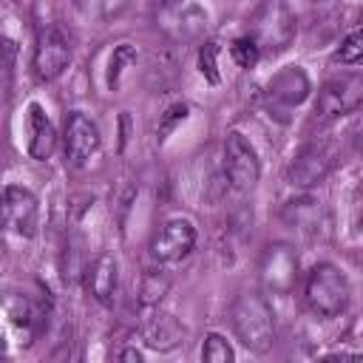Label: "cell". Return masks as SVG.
I'll list each match as a JSON object with an SVG mask.
<instances>
[{"label":"cell","instance_id":"cell-1","mask_svg":"<svg viewBox=\"0 0 363 363\" xmlns=\"http://www.w3.org/2000/svg\"><path fill=\"white\" fill-rule=\"evenodd\" d=\"M230 320H233V332L241 340L244 349L264 354L272 349L275 343V312L267 301L264 292L258 289H247L233 301L230 309Z\"/></svg>","mask_w":363,"mask_h":363},{"label":"cell","instance_id":"cell-2","mask_svg":"<svg viewBox=\"0 0 363 363\" xmlns=\"http://www.w3.org/2000/svg\"><path fill=\"white\" fill-rule=\"evenodd\" d=\"M295 31L298 20L286 0H261L250 14L247 37L258 45L261 54H281L292 45Z\"/></svg>","mask_w":363,"mask_h":363},{"label":"cell","instance_id":"cell-3","mask_svg":"<svg viewBox=\"0 0 363 363\" xmlns=\"http://www.w3.org/2000/svg\"><path fill=\"white\" fill-rule=\"evenodd\" d=\"M303 298H306V306L312 309V315L337 318L349 306V298H352V286H349L346 272L329 261L315 264L306 275Z\"/></svg>","mask_w":363,"mask_h":363},{"label":"cell","instance_id":"cell-4","mask_svg":"<svg viewBox=\"0 0 363 363\" xmlns=\"http://www.w3.org/2000/svg\"><path fill=\"white\" fill-rule=\"evenodd\" d=\"M43 318L40 309L31 298L20 295V292H9L0 298V349H6L9 343L17 346H31L40 335Z\"/></svg>","mask_w":363,"mask_h":363},{"label":"cell","instance_id":"cell-5","mask_svg":"<svg viewBox=\"0 0 363 363\" xmlns=\"http://www.w3.org/2000/svg\"><path fill=\"white\" fill-rule=\"evenodd\" d=\"M261 289L267 295L284 298L298 284V252L289 244H269L258 264Z\"/></svg>","mask_w":363,"mask_h":363},{"label":"cell","instance_id":"cell-6","mask_svg":"<svg viewBox=\"0 0 363 363\" xmlns=\"http://www.w3.org/2000/svg\"><path fill=\"white\" fill-rule=\"evenodd\" d=\"M363 102V77L360 74H343L329 79L315 102V116L318 122H335L352 111H357Z\"/></svg>","mask_w":363,"mask_h":363},{"label":"cell","instance_id":"cell-7","mask_svg":"<svg viewBox=\"0 0 363 363\" xmlns=\"http://www.w3.org/2000/svg\"><path fill=\"white\" fill-rule=\"evenodd\" d=\"M224 179L235 190H252L261 179V162L250 139L238 130H230L224 139Z\"/></svg>","mask_w":363,"mask_h":363},{"label":"cell","instance_id":"cell-8","mask_svg":"<svg viewBox=\"0 0 363 363\" xmlns=\"http://www.w3.org/2000/svg\"><path fill=\"white\" fill-rule=\"evenodd\" d=\"M0 224L6 230H11L14 235L23 238H34L37 227H40V204L37 196L26 187L9 184L0 196Z\"/></svg>","mask_w":363,"mask_h":363},{"label":"cell","instance_id":"cell-9","mask_svg":"<svg viewBox=\"0 0 363 363\" xmlns=\"http://www.w3.org/2000/svg\"><path fill=\"white\" fill-rule=\"evenodd\" d=\"M62 145H65V159L71 167H85L102 147V136L99 128L91 116H85L82 111H71L65 119V130H62Z\"/></svg>","mask_w":363,"mask_h":363},{"label":"cell","instance_id":"cell-10","mask_svg":"<svg viewBox=\"0 0 363 363\" xmlns=\"http://www.w3.org/2000/svg\"><path fill=\"white\" fill-rule=\"evenodd\" d=\"M335 167V150L326 142H306L289 162L286 167V179L292 187H312L318 182H323L329 176V170Z\"/></svg>","mask_w":363,"mask_h":363},{"label":"cell","instance_id":"cell-11","mask_svg":"<svg viewBox=\"0 0 363 363\" xmlns=\"http://www.w3.org/2000/svg\"><path fill=\"white\" fill-rule=\"evenodd\" d=\"M196 247V227L187 218H167L150 238V255L156 264H179Z\"/></svg>","mask_w":363,"mask_h":363},{"label":"cell","instance_id":"cell-12","mask_svg":"<svg viewBox=\"0 0 363 363\" xmlns=\"http://www.w3.org/2000/svg\"><path fill=\"white\" fill-rule=\"evenodd\" d=\"M68 62H71L68 37L57 26L43 28L40 37H37V48H34V74H37V79H43V82L57 79L68 68Z\"/></svg>","mask_w":363,"mask_h":363},{"label":"cell","instance_id":"cell-13","mask_svg":"<svg viewBox=\"0 0 363 363\" xmlns=\"http://www.w3.org/2000/svg\"><path fill=\"white\" fill-rule=\"evenodd\" d=\"M312 85L309 77L301 65H284L281 71L272 74V79L267 82V96L269 102L281 105V108H295L309 96Z\"/></svg>","mask_w":363,"mask_h":363},{"label":"cell","instance_id":"cell-14","mask_svg":"<svg viewBox=\"0 0 363 363\" xmlns=\"http://www.w3.org/2000/svg\"><path fill=\"white\" fill-rule=\"evenodd\" d=\"M85 286L91 298L102 306L116 303V289H119V264L113 255L99 252L88 267H85Z\"/></svg>","mask_w":363,"mask_h":363},{"label":"cell","instance_id":"cell-15","mask_svg":"<svg viewBox=\"0 0 363 363\" xmlns=\"http://www.w3.org/2000/svg\"><path fill=\"white\" fill-rule=\"evenodd\" d=\"M139 335H142L145 346H150L156 352H170V349H176L184 340V326L170 312L150 309L147 318L139 326Z\"/></svg>","mask_w":363,"mask_h":363},{"label":"cell","instance_id":"cell-16","mask_svg":"<svg viewBox=\"0 0 363 363\" xmlns=\"http://www.w3.org/2000/svg\"><path fill=\"white\" fill-rule=\"evenodd\" d=\"M28 133H31V139H28L31 159H37V162L48 159L57 147V130H54L51 119L45 116V111L37 102L28 105Z\"/></svg>","mask_w":363,"mask_h":363},{"label":"cell","instance_id":"cell-17","mask_svg":"<svg viewBox=\"0 0 363 363\" xmlns=\"http://www.w3.org/2000/svg\"><path fill=\"white\" fill-rule=\"evenodd\" d=\"M318 204H320V201H315L312 196L292 199V201H286V207H284V218H286L292 227L303 230V233H315V230H320V207H318Z\"/></svg>","mask_w":363,"mask_h":363},{"label":"cell","instance_id":"cell-18","mask_svg":"<svg viewBox=\"0 0 363 363\" xmlns=\"http://www.w3.org/2000/svg\"><path fill=\"white\" fill-rule=\"evenodd\" d=\"M170 289V278L162 269H145L139 281V301L145 306H156Z\"/></svg>","mask_w":363,"mask_h":363},{"label":"cell","instance_id":"cell-19","mask_svg":"<svg viewBox=\"0 0 363 363\" xmlns=\"http://www.w3.org/2000/svg\"><path fill=\"white\" fill-rule=\"evenodd\" d=\"M79 14L94 20V23H105V20H113L125 11L128 0H74Z\"/></svg>","mask_w":363,"mask_h":363},{"label":"cell","instance_id":"cell-20","mask_svg":"<svg viewBox=\"0 0 363 363\" xmlns=\"http://www.w3.org/2000/svg\"><path fill=\"white\" fill-rule=\"evenodd\" d=\"M233 357H235V352H233V346L227 343V337H224V335L210 332V335L204 337L201 360H207V363H233Z\"/></svg>","mask_w":363,"mask_h":363},{"label":"cell","instance_id":"cell-21","mask_svg":"<svg viewBox=\"0 0 363 363\" xmlns=\"http://www.w3.org/2000/svg\"><path fill=\"white\" fill-rule=\"evenodd\" d=\"M230 54H233V60H235L241 68H255V62L261 60V51H258V45H255L250 37H238V40H233Z\"/></svg>","mask_w":363,"mask_h":363},{"label":"cell","instance_id":"cell-22","mask_svg":"<svg viewBox=\"0 0 363 363\" xmlns=\"http://www.w3.org/2000/svg\"><path fill=\"white\" fill-rule=\"evenodd\" d=\"M363 57V37L360 31H352L343 43H340V51H337V60L346 62V65H357Z\"/></svg>","mask_w":363,"mask_h":363},{"label":"cell","instance_id":"cell-23","mask_svg":"<svg viewBox=\"0 0 363 363\" xmlns=\"http://www.w3.org/2000/svg\"><path fill=\"white\" fill-rule=\"evenodd\" d=\"M184 116H187V105H182V102H176L173 108H167L164 111V116H162V125H159V139H164L179 122H184Z\"/></svg>","mask_w":363,"mask_h":363},{"label":"cell","instance_id":"cell-24","mask_svg":"<svg viewBox=\"0 0 363 363\" xmlns=\"http://www.w3.org/2000/svg\"><path fill=\"white\" fill-rule=\"evenodd\" d=\"M216 43H207L201 48V57H199V65H201V74H207L210 82H218V74H216Z\"/></svg>","mask_w":363,"mask_h":363},{"label":"cell","instance_id":"cell-25","mask_svg":"<svg viewBox=\"0 0 363 363\" xmlns=\"http://www.w3.org/2000/svg\"><path fill=\"white\" fill-rule=\"evenodd\" d=\"M119 357H122V360H142V354H139L136 349H125V352H119Z\"/></svg>","mask_w":363,"mask_h":363},{"label":"cell","instance_id":"cell-26","mask_svg":"<svg viewBox=\"0 0 363 363\" xmlns=\"http://www.w3.org/2000/svg\"><path fill=\"white\" fill-rule=\"evenodd\" d=\"M0 258H3V241H0Z\"/></svg>","mask_w":363,"mask_h":363}]
</instances>
